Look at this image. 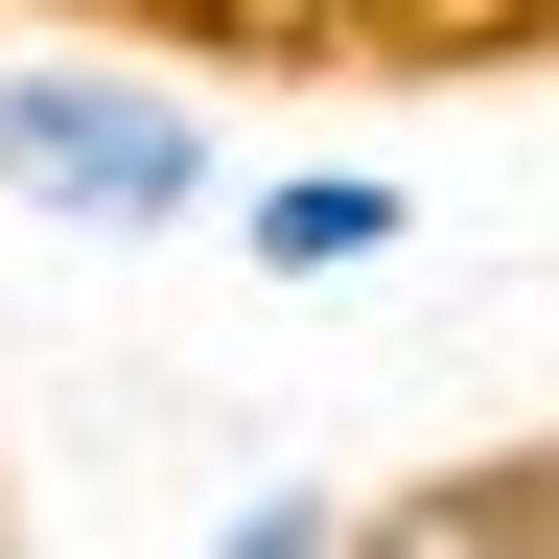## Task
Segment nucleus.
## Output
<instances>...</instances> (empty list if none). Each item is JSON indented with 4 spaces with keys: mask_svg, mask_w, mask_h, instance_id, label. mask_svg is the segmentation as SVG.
<instances>
[{
    "mask_svg": "<svg viewBox=\"0 0 559 559\" xmlns=\"http://www.w3.org/2000/svg\"><path fill=\"white\" fill-rule=\"evenodd\" d=\"M326 536H349V489H326V466H234L187 559H326Z\"/></svg>",
    "mask_w": 559,
    "mask_h": 559,
    "instance_id": "5",
    "label": "nucleus"
},
{
    "mask_svg": "<svg viewBox=\"0 0 559 559\" xmlns=\"http://www.w3.org/2000/svg\"><path fill=\"white\" fill-rule=\"evenodd\" d=\"M326 559H559V466L536 443H466V466H419V489H349Z\"/></svg>",
    "mask_w": 559,
    "mask_h": 559,
    "instance_id": "4",
    "label": "nucleus"
},
{
    "mask_svg": "<svg viewBox=\"0 0 559 559\" xmlns=\"http://www.w3.org/2000/svg\"><path fill=\"white\" fill-rule=\"evenodd\" d=\"M0 559H24V513H0Z\"/></svg>",
    "mask_w": 559,
    "mask_h": 559,
    "instance_id": "6",
    "label": "nucleus"
},
{
    "mask_svg": "<svg viewBox=\"0 0 559 559\" xmlns=\"http://www.w3.org/2000/svg\"><path fill=\"white\" fill-rule=\"evenodd\" d=\"M164 47H326V70H443V47H536V0H164Z\"/></svg>",
    "mask_w": 559,
    "mask_h": 559,
    "instance_id": "3",
    "label": "nucleus"
},
{
    "mask_svg": "<svg viewBox=\"0 0 559 559\" xmlns=\"http://www.w3.org/2000/svg\"><path fill=\"white\" fill-rule=\"evenodd\" d=\"M210 187H234V140H210L187 47H0V210L70 257H164L210 234Z\"/></svg>",
    "mask_w": 559,
    "mask_h": 559,
    "instance_id": "1",
    "label": "nucleus"
},
{
    "mask_svg": "<svg viewBox=\"0 0 559 559\" xmlns=\"http://www.w3.org/2000/svg\"><path fill=\"white\" fill-rule=\"evenodd\" d=\"M210 234H234L280 304H349V280L419 257V187H396V164H234V187H210Z\"/></svg>",
    "mask_w": 559,
    "mask_h": 559,
    "instance_id": "2",
    "label": "nucleus"
}]
</instances>
